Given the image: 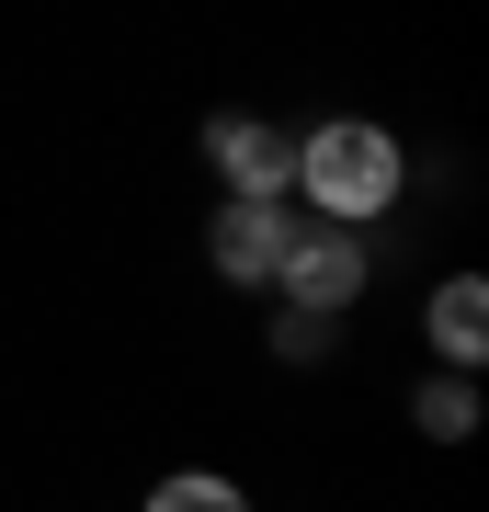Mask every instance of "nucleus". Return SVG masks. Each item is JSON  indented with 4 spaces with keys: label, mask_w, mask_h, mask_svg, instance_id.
<instances>
[{
    "label": "nucleus",
    "mask_w": 489,
    "mask_h": 512,
    "mask_svg": "<svg viewBox=\"0 0 489 512\" xmlns=\"http://www.w3.org/2000/svg\"><path fill=\"white\" fill-rule=\"evenodd\" d=\"M410 421H421L433 444H467V433H478V387L455 376V365H444V376H421V387H410Z\"/></svg>",
    "instance_id": "423d86ee"
},
{
    "label": "nucleus",
    "mask_w": 489,
    "mask_h": 512,
    "mask_svg": "<svg viewBox=\"0 0 489 512\" xmlns=\"http://www.w3.org/2000/svg\"><path fill=\"white\" fill-rule=\"evenodd\" d=\"M205 262H217L228 285H273V262H285V205L273 194H228L217 228H205Z\"/></svg>",
    "instance_id": "7ed1b4c3"
},
{
    "label": "nucleus",
    "mask_w": 489,
    "mask_h": 512,
    "mask_svg": "<svg viewBox=\"0 0 489 512\" xmlns=\"http://www.w3.org/2000/svg\"><path fill=\"white\" fill-rule=\"evenodd\" d=\"M296 183H308V205H319V217L364 228V217H387V205H399L410 160H399V137H387V126H364V114H342V126L296 137Z\"/></svg>",
    "instance_id": "f257e3e1"
},
{
    "label": "nucleus",
    "mask_w": 489,
    "mask_h": 512,
    "mask_svg": "<svg viewBox=\"0 0 489 512\" xmlns=\"http://www.w3.org/2000/svg\"><path fill=\"white\" fill-rule=\"evenodd\" d=\"M364 274H376V251L342 228V217H285V262H273V285H285V308H330L342 319Z\"/></svg>",
    "instance_id": "f03ea898"
},
{
    "label": "nucleus",
    "mask_w": 489,
    "mask_h": 512,
    "mask_svg": "<svg viewBox=\"0 0 489 512\" xmlns=\"http://www.w3.org/2000/svg\"><path fill=\"white\" fill-rule=\"evenodd\" d=\"M273 353H285V365H330V353H342V319L330 308H285L273 319Z\"/></svg>",
    "instance_id": "6e6552de"
},
{
    "label": "nucleus",
    "mask_w": 489,
    "mask_h": 512,
    "mask_svg": "<svg viewBox=\"0 0 489 512\" xmlns=\"http://www.w3.org/2000/svg\"><path fill=\"white\" fill-rule=\"evenodd\" d=\"M148 512H251V501H239V478H217V467H182V478L148 490Z\"/></svg>",
    "instance_id": "0eeeda50"
},
{
    "label": "nucleus",
    "mask_w": 489,
    "mask_h": 512,
    "mask_svg": "<svg viewBox=\"0 0 489 512\" xmlns=\"http://www.w3.org/2000/svg\"><path fill=\"white\" fill-rule=\"evenodd\" d=\"M433 353H444L455 376H478V365H489V285H478V274L433 285Z\"/></svg>",
    "instance_id": "39448f33"
},
{
    "label": "nucleus",
    "mask_w": 489,
    "mask_h": 512,
    "mask_svg": "<svg viewBox=\"0 0 489 512\" xmlns=\"http://www.w3.org/2000/svg\"><path fill=\"white\" fill-rule=\"evenodd\" d=\"M205 160L228 171V194H285L296 183V137H273L262 114H217L205 126Z\"/></svg>",
    "instance_id": "20e7f679"
}]
</instances>
